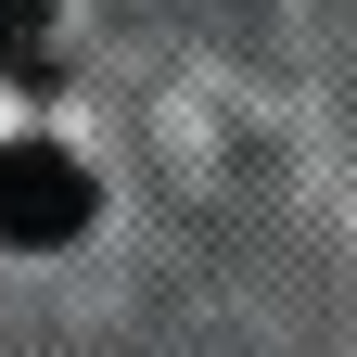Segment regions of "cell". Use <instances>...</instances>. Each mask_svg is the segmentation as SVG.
I'll list each match as a JSON object with an SVG mask.
<instances>
[{
    "label": "cell",
    "instance_id": "1",
    "mask_svg": "<svg viewBox=\"0 0 357 357\" xmlns=\"http://www.w3.org/2000/svg\"><path fill=\"white\" fill-rule=\"evenodd\" d=\"M77 230H89V166L52 153V141H13V153H0V243H13V255H52Z\"/></svg>",
    "mask_w": 357,
    "mask_h": 357
},
{
    "label": "cell",
    "instance_id": "2",
    "mask_svg": "<svg viewBox=\"0 0 357 357\" xmlns=\"http://www.w3.org/2000/svg\"><path fill=\"white\" fill-rule=\"evenodd\" d=\"M52 52V0H0V77H38Z\"/></svg>",
    "mask_w": 357,
    "mask_h": 357
}]
</instances>
